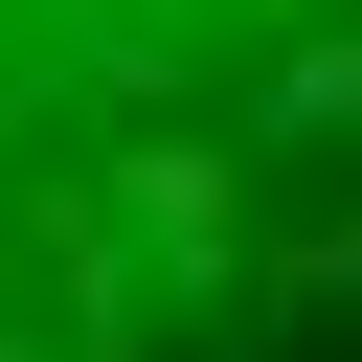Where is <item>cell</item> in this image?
I'll use <instances>...</instances> for the list:
<instances>
[{
  "mask_svg": "<svg viewBox=\"0 0 362 362\" xmlns=\"http://www.w3.org/2000/svg\"><path fill=\"white\" fill-rule=\"evenodd\" d=\"M0 362H362V0H0Z\"/></svg>",
  "mask_w": 362,
  "mask_h": 362,
  "instance_id": "1",
  "label": "cell"
}]
</instances>
